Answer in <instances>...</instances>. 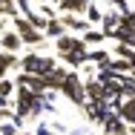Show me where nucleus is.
<instances>
[{
  "label": "nucleus",
  "mask_w": 135,
  "mask_h": 135,
  "mask_svg": "<svg viewBox=\"0 0 135 135\" xmlns=\"http://www.w3.org/2000/svg\"><path fill=\"white\" fill-rule=\"evenodd\" d=\"M3 75H6V66H0V81H3Z\"/></svg>",
  "instance_id": "27"
},
{
  "label": "nucleus",
  "mask_w": 135,
  "mask_h": 135,
  "mask_svg": "<svg viewBox=\"0 0 135 135\" xmlns=\"http://www.w3.org/2000/svg\"><path fill=\"white\" fill-rule=\"evenodd\" d=\"M43 35H46V37H55V40H57V37L63 35V20H57V17H52V20H49V26H46V32H43Z\"/></svg>",
  "instance_id": "15"
},
{
  "label": "nucleus",
  "mask_w": 135,
  "mask_h": 135,
  "mask_svg": "<svg viewBox=\"0 0 135 135\" xmlns=\"http://www.w3.org/2000/svg\"><path fill=\"white\" fill-rule=\"evenodd\" d=\"M0 135H17V127L9 124V127H0Z\"/></svg>",
  "instance_id": "23"
},
{
  "label": "nucleus",
  "mask_w": 135,
  "mask_h": 135,
  "mask_svg": "<svg viewBox=\"0 0 135 135\" xmlns=\"http://www.w3.org/2000/svg\"><path fill=\"white\" fill-rule=\"evenodd\" d=\"M6 101H9V98H3V95H0V109H6Z\"/></svg>",
  "instance_id": "26"
},
{
  "label": "nucleus",
  "mask_w": 135,
  "mask_h": 135,
  "mask_svg": "<svg viewBox=\"0 0 135 135\" xmlns=\"http://www.w3.org/2000/svg\"><path fill=\"white\" fill-rule=\"evenodd\" d=\"M32 135H52V127H46V124H37Z\"/></svg>",
  "instance_id": "21"
},
{
  "label": "nucleus",
  "mask_w": 135,
  "mask_h": 135,
  "mask_svg": "<svg viewBox=\"0 0 135 135\" xmlns=\"http://www.w3.org/2000/svg\"><path fill=\"white\" fill-rule=\"evenodd\" d=\"M63 26L75 29V32H89V20L81 17V15H66V17H63Z\"/></svg>",
  "instance_id": "10"
},
{
  "label": "nucleus",
  "mask_w": 135,
  "mask_h": 135,
  "mask_svg": "<svg viewBox=\"0 0 135 135\" xmlns=\"http://www.w3.org/2000/svg\"><path fill=\"white\" fill-rule=\"evenodd\" d=\"M86 43H83L81 37H72V35H60L57 40H55V49L60 55H69V52H78V49H83Z\"/></svg>",
  "instance_id": "6"
},
{
  "label": "nucleus",
  "mask_w": 135,
  "mask_h": 135,
  "mask_svg": "<svg viewBox=\"0 0 135 135\" xmlns=\"http://www.w3.org/2000/svg\"><path fill=\"white\" fill-rule=\"evenodd\" d=\"M63 60H66L69 66H81V63H86V46H83V49H78V52L63 55Z\"/></svg>",
  "instance_id": "13"
},
{
  "label": "nucleus",
  "mask_w": 135,
  "mask_h": 135,
  "mask_svg": "<svg viewBox=\"0 0 135 135\" xmlns=\"http://www.w3.org/2000/svg\"><path fill=\"white\" fill-rule=\"evenodd\" d=\"M107 35L101 32V29H89V32H83V43H101Z\"/></svg>",
  "instance_id": "18"
},
{
  "label": "nucleus",
  "mask_w": 135,
  "mask_h": 135,
  "mask_svg": "<svg viewBox=\"0 0 135 135\" xmlns=\"http://www.w3.org/2000/svg\"><path fill=\"white\" fill-rule=\"evenodd\" d=\"M121 98L124 101L135 98V78H121Z\"/></svg>",
  "instance_id": "14"
},
{
  "label": "nucleus",
  "mask_w": 135,
  "mask_h": 135,
  "mask_svg": "<svg viewBox=\"0 0 135 135\" xmlns=\"http://www.w3.org/2000/svg\"><path fill=\"white\" fill-rule=\"evenodd\" d=\"M17 86H23V89H32L35 95H43V92H46V78H37V75L20 72V78H17Z\"/></svg>",
  "instance_id": "5"
},
{
  "label": "nucleus",
  "mask_w": 135,
  "mask_h": 135,
  "mask_svg": "<svg viewBox=\"0 0 135 135\" xmlns=\"http://www.w3.org/2000/svg\"><path fill=\"white\" fill-rule=\"evenodd\" d=\"M66 75H69V72H63L60 66H55L52 72L46 75V89H57V92H60V86H63V81H66Z\"/></svg>",
  "instance_id": "9"
},
{
  "label": "nucleus",
  "mask_w": 135,
  "mask_h": 135,
  "mask_svg": "<svg viewBox=\"0 0 135 135\" xmlns=\"http://www.w3.org/2000/svg\"><path fill=\"white\" fill-rule=\"evenodd\" d=\"M15 32L20 35L23 43H40V40H43V32H37L26 17H17V15H15Z\"/></svg>",
  "instance_id": "3"
},
{
  "label": "nucleus",
  "mask_w": 135,
  "mask_h": 135,
  "mask_svg": "<svg viewBox=\"0 0 135 135\" xmlns=\"http://www.w3.org/2000/svg\"><path fill=\"white\" fill-rule=\"evenodd\" d=\"M0 95H3V98H12V95H15V83L3 78V81H0Z\"/></svg>",
  "instance_id": "19"
},
{
  "label": "nucleus",
  "mask_w": 135,
  "mask_h": 135,
  "mask_svg": "<svg viewBox=\"0 0 135 135\" xmlns=\"http://www.w3.org/2000/svg\"><path fill=\"white\" fill-rule=\"evenodd\" d=\"M121 23H124V15L115 12V9H107V12H104V20H101V32L109 37V35H115V32L121 29Z\"/></svg>",
  "instance_id": "4"
},
{
  "label": "nucleus",
  "mask_w": 135,
  "mask_h": 135,
  "mask_svg": "<svg viewBox=\"0 0 135 135\" xmlns=\"http://www.w3.org/2000/svg\"><path fill=\"white\" fill-rule=\"evenodd\" d=\"M43 112H55V104H49L43 95H37L32 101V115H43Z\"/></svg>",
  "instance_id": "12"
},
{
  "label": "nucleus",
  "mask_w": 135,
  "mask_h": 135,
  "mask_svg": "<svg viewBox=\"0 0 135 135\" xmlns=\"http://www.w3.org/2000/svg\"><path fill=\"white\" fill-rule=\"evenodd\" d=\"M52 132H63V135H66V127H63V124L57 121V124H52Z\"/></svg>",
  "instance_id": "24"
},
{
  "label": "nucleus",
  "mask_w": 135,
  "mask_h": 135,
  "mask_svg": "<svg viewBox=\"0 0 135 135\" xmlns=\"http://www.w3.org/2000/svg\"><path fill=\"white\" fill-rule=\"evenodd\" d=\"M104 132H107V135H129V132H127V121H124L121 115L104 121Z\"/></svg>",
  "instance_id": "7"
},
{
  "label": "nucleus",
  "mask_w": 135,
  "mask_h": 135,
  "mask_svg": "<svg viewBox=\"0 0 135 135\" xmlns=\"http://www.w3.org/2000/svg\"><path fill=\"white\" fill-rule=\"evenodd\" d=\"M132 12H135V9H132Z\"/></svg>",
  "instance_id": "29"
},
{
  "label": "nucleus",
  "mask_w": 135,
  "mask_h": 135,
  "mask_svg": "<svg viewBox=\"0 0 135 135\" xmlns=\"http://www.w3.org/2000/svg\"><path fill=\"white\" fill-rule=\"evenodd\" d=\"M86 3H95V0H86Z\"/></svg>",
  "instance_id": "28"
},
{
  "label": "nucleus",
  "mask_w": 135,
  "mask_h": 135,
  "mask_svg": "<svg viewBox=\"0 0 135 135\" xmlns=\"http://www.w3.org/2000/svg\"><path fill=\"white\" fill-rule=\"evenodd\" d=\"M0 46H3V52L17 55V49L23 46V40H20V35H17V32H6V35H3V40H0Z\"/></svg>",
  "instance_id": "8"
},
{
  "label": "nucleus",
  "mask_w": 135,
  "mask_h": 135,
  "mask_svg": "<svg viewBox=\"0 0 135 135\" xmlns=\"http://www.w3.org/2000/svg\"><path fill=\"white\" fill-rule=\"evenodd\" d=\"M86 60H92V63H98V66H101V63H107V60H109V55L104 52V49H95V52H89V49H86Z\"/></svg>",
  "instance_id": "17"
},
{
  "label": "nucleus",
  "mask_w": 135,
  "mask_h": 135,
  "mask_svg": "<svg viewBox=\"0 0 135 135\" xmlns=\"http://www.w3.org/2000/svg\"><path fill=\"white\" fill-rule=\"evenodd\" d=\"M60 92H63L72 104H78V107L86 104V81H83L81 75H75V72L66 75V81H63V86H60Z\"/></svg>",
  "instance_id": "1"
},
{
  "label": "nucleus",
  "mask_w": 135,
  "mask_h": 135,
  "mask_svg": "<svg viewBox=\"0 0 135 135\" xmlns=\"http://www.w3.org/2000/svg\"><path fill=\"white\" fill-rule=\"evenodd\" d=\"M20 69L29 72V75L46 78V75L55 69V60H52V57H43V55H26V57L20 60Z\"/></svg>",
  "instance_id": "2"
},
{
  "label": "nucleus",
  "mask_w": 135,
  "mask_h": 135,
  "mask_svg": "<svg viewBox=\"0 0 135 135\" xmlns=\"http://www.w3.org/2000/svg\"><path fill=\"white\" fill-rule=\"evenodd\" d=\"M69 135H89V132H86V129H72Z\"/></svg>",
  "instance_id": "25"
},
{
  "label": "nucleus",
  "mask_w": 135,
  "mask_h": 135,
  "mask_svg": "<svg viewBox=\"0 0 135 135\" xmlns=\"http://www.w3.org/2000/svg\"><path fill=\"white\" fill-rule=\"evenodd\" d=\"M15 60H17V55H12V52H0V66H6V69H9Z\"/></svg>",
  "instance_id": "20"
},
{
  "label": "nucleus",
  "mask_w": 135,
  "mask_h": 135,
  "mask_svg": "<svg viewBox=\"0 0 135 135\" xmlns=\"http://www.w3.org/2000/svg\"><path fill=\"white\" fill-rule=\"evenodd\" d=\"M124 121H127V127H132L135 129V98H129V101H124L121 104V112H118Z\"/></svg>",
  "instance_id": "11"
},
{
  "label": "nucleus",
  "mask_w": 135,
  "mask_h": 135,
  "mask_svg": "<svg viewBox=\"0 0 135 135\" xmlns=\"http://www.w3.org/2000/svg\"><path fill=\"white\" fill-rule=\"evenodd\" d=\"M83 15H86V20H89V23H101V20H104V12H101V9H98L95 3H89Z\"/></svg>",
  "instance_id": "16"
},
{
  "label": "nucleus",
  "mask_w": 135,
  "mask_h": 135,
  "mask_svg": "<svg viewBox=\"0 0 135 135\" xmlns=\"http://www.w3.org/2000/svg\"><path fill=\"white\" fill-rule=\"evenodd\" d=\"M43 98H46L49 104H55V101H57V89H46V92H43Z\"/></svg>",
  "instance_id": "22"
}]
</instances>
